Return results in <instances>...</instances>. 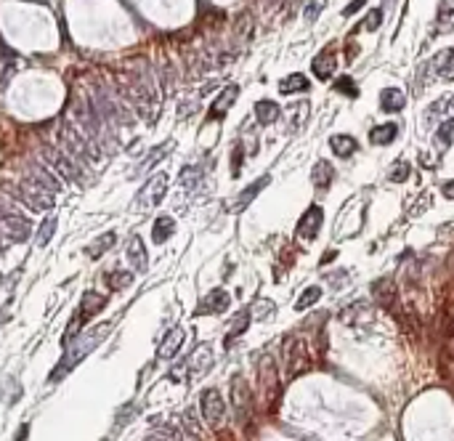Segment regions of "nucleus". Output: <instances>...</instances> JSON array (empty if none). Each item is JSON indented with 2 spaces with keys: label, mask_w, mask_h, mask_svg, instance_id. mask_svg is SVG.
Returning a JSON list of instances; mask_svg holds the SVG:
<instances>
[{
  "label": "nucleus",
  "mask_w": 454,
  "mask_h": 441,
  "mask_svg": "<svg viewBox=\"0 0 454 441\" xmlns=\"http://www.w3.org/2000/svg\"><path fill=\"white\" fill-rule=\"evenodd\" d=\"M46 157L53 163V167L59 170L61 176L67 178V181H72V183H80L83 178V173H80V167L75 165V160L69 157V154H64V152H56V149H46Z\"/></svg>",
  "instance_id": "9b49d317"
},
{
  "label": "nucleus",
  "mask_w": 454,
  "mask_h": 441,
  "mask_svg": "<svg viewBox=\"0 0 454 441\" xmlns=\"http://www.w3.org/2000/svg\"><path fill=\"white\" fill-rule=\"evenodd\" d=\"M231 399H234V410L239 415V420H244L250 415V407H253V399H250V388L244 383L242 375H237L231 381Z\"/></svg>",
  "instance_id": "f8f14e48"
},
{
  "label": "nucleus",
  "mask_w": 454,
  "mask_h": 441,
  "mask_svg": "<svg viewBox=\"0 0 454 441\" xmlns=\"http://www.w3.org/2000/svg\"><path fill=\"white\" fill-rule=\"evenodd\" d=\"M250 314H253L255 319H266V317H271L274 314V303L271 301H258V303L250 308Z\"/></svg>",
  "instance_id": "58836bf2"
},
{
  "label": "nucleus",
  "mask_w": 454,
  "mask_h": 441,
  "mask_svg": "<svg viewBox=\"0 0 454 441\" xmlns=\"http://www.w3.org/2000/svg\"><path fill=\"white\" fill-rule=\"evenodd\" d=\"M0 234L8 237L11 242H24L30 237V221L8 210H0Z\"/></svg>",
  "instance_id": "39448f33"
},
{
  "label": "nucleus",
  "mask_w": 454,
  "mask_h": 441,
  "mask_svg": "<svg viewBox=\"0 0 454 441\" xmlns=\"http://www.w3.org/2000/svg\"><path fill=\"white\" fill-rule=\"evenodd\" d=\"M269 183H271V176H260L255 183H250L244 192H239V194H237L234 205H231V210H234V213H242L244 208H247V205H250V202H253V199H255L258 194H260V192L269 186Z\"/></svg>",
  "instance_id": "4468645a"
},
{
  "label": "nucleus",
  "mask_w": 454,
  "mask_h": 441,
  "mask_svg": "<svg viewBox=\"0 0 454 441\" xmlns=\"http://www.w3.org/2000/svg\"><path fill=\"white\" fill-rule=\"evenodd\" d=\"M24 205H30L32 210H37V213H43V210H51L53 208V192L43 186V183L37 181V178H24L22 186H19V197Z\"/></svg>",
  "instance_id": "7ed1b4c3"
},
{
  "label": "nucleus",
  "mask_w": 454,
  "mask_h": 441,
  "mask_svg": "<svg viewBox=\"0 0 454 441\" xmlns=\"http://www.w3.org/2000/svg\"><path fill=\"white\" fill-rule=\"evenodd\" d=\"M444 197H449V199H454V181H449V183H444Z\"/></svg>",
  "instance_id": "a18cd8bd"
},
{
  "label": "nucleus",
  "mask_w": 454,
  "mask_h": 441,
  "mask_svg": "<svg viewBox=\"0 0 454 441\" xmlns=\"http://www.w3.org/2000/svg\"><path fill=\"white\" fill-rule=\"evenodd\" d=\"M112 327H115L112 322H101V324H96V327L88 330V333L72 338V340H69L72 346H67V356L61 359L59 369L53 372V381H61V378H64L69 369H75V367L80 365V362H83V359H85V356H88V353H91V351L101 343V340H104L106 335L112 333Z\"/></svg>",
  "instance_id": "f257e3e1"
},
{
  "label": "nucleus",
  "mask_w": 454,
  "mask_h": 441,
  "mask_svg": "<svg viewBox=\"0 0 454 441\" xmlns=\"http://www.w3.org/2000/svg\"><path fill=\"white\" fill-rule=\"evenodd\" d=\"M311 69H314V75L319 80H330L335 75V69H337V56H335L333 48H324L317 59L311 61Z\"/></svg>",
  "instance_id": "2eb2a0df"
},
{
  "label": "nucleus",
  "mask_w": 454,
  "mask_h": 441,
  "mask_svg": "<svg viewBox=\"0 0 454 441\" xmlns=\"http://www.w3.org/2000/svg\"><path fill=\"white\" fill-rule=\"evenodd\" d=\"M228 303H231V295H228L226 290H212L210 295H205V301H202V306H199L197 317H202V314H224L228 308Z\"/></svg>",
  "instance_id": "ddd939ff"
},
{
  "label": "nucleus",
  "mask_w": 454,
  "mask_h": 441,
  "mask_svg": "<svg viewBox=\"0 0 454 441\" xmlns=\"http://www.w3.org/2000/svg\"><path fill=\"white\" fill-rule=\"evenodd\" d=\"M372 295H375V298H378V303H382V306L394 303V288H391V282H388V279H380V282H375V285H372Z\"/></svg>",
  "instance_id": "7c9ffc66"
},
{
  "label": "nucleus",
  "mask_w": 454,
  "mask_h": 441,
  "mask_svg": "<svg viewBox=\"0 0 454 441\" xmlns=\"http://www.w3.org/2000/svg\"><path fill=\"white\" fill-rule=\"evenodd\" d=\"M319 298H321V288H317V285H314V288H308V290H305V292L301 295V298H298L295 308H298V311H305V308H311V306L317 303Z\"/></svg>",
  "instance_id": "72a5a7b5"
},
{
  "label": "nucleus",
  "mask_w": 454,
  "mask_h": 441,
  "mask_svg": "<svg viewBox=\"0 0 454 441\" xmlns=\"http://www.w3.org/2000/svg\"><path fill=\"white\" fill-rule=\"evenodd\" d=\"M436 115H454V96L452 99H444V101H439V104H433V107L428 109V120L436 117Z\"/></svg>",
  "instance_id": "4c0bfd02"
},
{
  "label": "nucleus",
  "mask_w": 454,
  "mask_h": 441,
  "mask_svg": "<svg viewBox=\"0 0 454 441\" xmlns=\"http://www.w3.org/2000/svg\"><path fill=\"white\" fill-rule=\"evenodd\" d=\"M330 147H333V152L337 154V157H351V154L356 152V138L351 136H333L330 138Z\"/></svg>",
  "instance_id": "c756f323"
},
{
  "label": "nucleus",
  "mask_w": 454,
  "mask_h": 441,
  "mask_svg": "<svg viewBox=\"0 0 454 441\" xmlns=\"http://www.w3.org/2000/svg\"><path fill=\"white\" fill-rule=\"evenodd\" d=\"M364 3H367V0H353V3H348V6L343 8V16H351V14H356V11H362Z\"/></svg>",
  "instance_id": "c03bdc74"
},
{
  "label": "nucleus",
  "mask_w": 454,
  "mask_h": 441,
  "mask_svg": "<svg viewBox=\"0 0 454 441\" xmlns=\"http://www.w3.org/2000/svg\"><path fill=\"white\" fill-rule=\"evenodd\" d=\"M380 22H382V11H380V8H375V11L367 16V19H364L359 27H362V30H367V32H375L380 27Z\"/></svg>",
  "instance_id": "a19ab883"
},
{
  "label": "nucleus",
  "mask_w": 454,
  "mask_h": 441,
  "mask_svg": "<svg viewBox=\"0 0 454 441\" xmlns=\"http://www.w3.org/2000/svg\"><path fill=\"white\" fill-rule=\"evenodd\" d=\"M260 385H263L266 404L274 407V401L279 399V378H276V367H274L271 356H263L260 359Z\"/></svg>",
  "instance_id": "0eeeda50"
},
{
  "label": "nucleus",
  "mask_w": 454,
  "mask_h": 441,
  "mask_svg": "<svg viewBox=\"0 0 454 441\" xmlns=\"http://www.w3.org/2000/svg\"><path fill=\"white\" fill-rule=\"evenodd\" d=\"M173 149V141H165V144H160V147H154L149 152V157L144 160V163H138V167H136V176H144L149 167H154L157 163H162L165 160V152H170Z\"/></svg>",
  "instance_id": "a878e982"
},
{
  "label": "nucleus",
  "mask_w": 454,
  "mask_h": 441,
  "mask_svg": "<svg viewBox=\"0 0 454 441\" xmlns=\"http://www.w3.org/2000/svg\"><path fill=\"white\" fill-rule=\"evenodd\" d=\"M263 3H266V6H271V8H279L285 0H263Z\"/></svg>",
  "instance_id": "49530a36"
},
{
  "label": "nucleus",
  "mask_w": 454,
  "mask_h": 441,
  "mask_svg": "<svg viewBox=\"0 0 454 441\" xmlns=\"http://www.w3.org/2000/svg\"><path fill=\"white\" fill-rule=\"evenodd\" d=\"M115 240H117V234H115V231H106V234H101V237H96V242L85 247V256H88V258H93V260L101 258L106 250L115 244Z\"/></svg>",
  "instance_id": "bb28decb"
},
{
  "label": "nucleus",
  "mask_w": 454,
  "mask_h": 441,
  "mask_svg": "<svg viewBox=\"0 0 454 441\" xmlns=\"http://www.w3.org/2000/svg\"><path fill=\"white\" fill-rule=\"evenodd\" d=\"M388 178L396 181V183L407 181V178H409V165H407V163H396V165L391 167V176H388Z\"/></svg>",
  "instance_id": "79ce46f5"
},
{
  "label": "nucleus",
  "mask_w": 454,
  "mask_h": 441,
  "mask_svg": "<svg viewBox=\"0 0 454 441\" xmlns=\"http://www.w3.org/2000/svg\"><path fill=\"white\" fill-rule=\"evenodd\" d=\"M279 115H282V109L276 101H269V99H263V101H258L255 104V120L260 125H274V122L279 120Z\"/></svg>",
  "instance_id": "412c9836"
},
{
  "label": "nucleus",
  "mask_w": 454,
  "mask_h": 441,
  "mask_svg": "<svg viewBox=\"0 0 454 441\" xmlns=\"http://www.w3.org/2000/svg\"><path fill=\"white\" fill-rule=\"evenodd\" d=\"M404 104H407V96H404V91H398V88H385V91L380 93V109L388 112V115L401 112Z\"/></svg>",
  "instance_id": "f3484780"
},
{
  "label": "nucleus",
  "mask_w": 454,
  "mask_h": 441,
  "mask_svg": "<svg viewBox=\"0 0 454 441\" xmlns=\"http://www.w3.org/2000/svg\"><path fill=\"white\" fill-rule=\"evenodd\" d=\"M6 319H8V311H6V308H0V324H3Z\"/></svg>",
  "instance_id": "09e8293b"
},
{
  "label": "nucleus",
  "mask_w": 454,
  "mask_h": 441,
  "mask_svg": "<svg viewBox=\"0 0 454 441\" xmlns=\"http://www.w3.org/2000/svg\"><path fill=\"white\" fill-rule=\"evenodd\" d=\"M311 85H308V77L301 75V72H295V75H287L282 83H279V93L282 96H292V93H303L308 91Z\"/></svg>",
  "instance_id": "393cba45"
},
{
  "label": "nucleus",
  "mask_w": 454,
  "mask_h": 441,
  "mask_svg": "<svg viewBox=\"0 0 454 441\" xmlns=\"http://www.w3.org/2000/svg\"><path fill=\"white\" fill-rule=\"evenodd\" d=\"M189 375H192V381H199L202 375H208L212 367V349L208 343H202L197 349L192 351V356H189Z\"/></svg>",
  "instance_id": "1a4fd4ad"
},
{
  "label": "nucleus",
  "mask_w": 454,
  "mask_h": 441,
  "mask_svg": "<svg viewBox=\"0 0 454 441\" xmlns=\"http://www.w3.org/2000/svg\"><path fill=\"white\" fill-rule=\"evenodd\" d=\"M250 319H253V314H250V308H244L239 311L234 319H231V327H228V335H226V349H231V340L234 338H239V335L250 327Z\"/></svg>",
  "instance_id": "cd10ccee"
},
{
  "label": "nucleus",
  "mask_w": 454,
  "mask_h": 441,
  "mask_svg": "<svg viewBox=\"0 0 454 441\" xmlns=\"http://www.w3.org/2000/svg\"><path fill=\"white\" fill-rule=\"evenodd\" d=\"M104 306H106L104 295H101V292H93V290H88V292L83 295V301H80V308L75 311V317L69 319V327H67V333H64V338H61V343H69V340H72V338L83 330V324H88L96 314H101V311H104Z\"/></svg>",
  "instance_id": "f03ea898"
},
{
  "label": "nucleus",
  "mask_w": 454,
  "mask_h": 441,
  "mask_svg": "<svg viewBox=\"0 0 454 441\" xmlns=\"http://www.w3.org/2000/svg\"><path fill=\"white\" fill-rule=\"evenodd\" d=\"M308 6H311V8H305V22H317V16L321 14V8H324V0H311Z\"/></svg>",
  "instance_id": "37998d69"
},
{
  "label": "nucleus",
  "mask_w": 454,
  "mask_h": 441,
  "mask_svg": "<svg viewBox=\"0 0 454 441\" xmlns=\"http://www.w3.org/2000/svg\"><path fill=\"white\" fill-rule=\"evenodd\" d=\"M308 109H311V107H308V101H303V104H298V107L292 109V112H295V120H292V125H289V131H292V133H295V131L303 125V120L308 117Z\"/></svg>",
  "instance_id": "ea45409f"
},
{
  "label": "nucleus",
  "mask_w": 454,
  "mask_h": 441,
  "mask_svg": "<svg viewBox=\"0 0 454 441\" xmlns=\"http://www.w3.org/2000/svg\"><path fill=\"white\" fill-rule=\"evenodd\" d=\"M173 231H176V221H173L170 215H160V218L154 221V226H151V240L157 244H162L170 240Z\"/></svg>",
  "instance_id": "b1692460"
},
{
  "label": "nucleus",
  "mask_w": 454,
  "mask_h": 441,
  "mask_svg": "<svg viewBox=\"0 0 454 441\" xmlns=\"http://www.w3.org/2000/svg\"><path fill=\"white\" fill-rule=\"evenodd\" d=\"M436 138H439L441 147H449V144H452V141H454V117L441 125L439 133H436Z\"/></svg>",
  "instance_id": "e433bc0d"
},
{
  "label": "nucleus",
  "mask_w": 454,
  "mask_h": 441,
  "mask_svg": "<svg viewBox=\"0 0 454 441\" xmlns=\"http://www.w3.org/2000/svg\"><path fill=\"white\" fill-rule=\"evenodd\" d=\"M333 176H335V170H333V165H330L327 160H319L317 165H314V170H311V181H314V186H317L319 192L330 189Z\"/></svg>",
  "instance_id": "aec40b11"
},
{
  "label": "nucleus",
  "mask_w": 454,
  "mask_h": 441,
  "mask_svg": "<svg viewBox=\"0 0 454 441\" xmlns=\"http://www.w3.org/2000/svg\"><path fill=\"white\" fill-rule=\"evenodd\" d=\"M237 96H239V85H226L224 91H221V96L212 101L210 107V117H215V120H221V117H226L228 107L237 101Z\"/></svg>",
  "instance_id": "dca6fc26"
},
{
  "label": "nucleus",
  "mask_w": 454,
  "mask_h": 441,
  "mask_svg": "<svg viewBox=\"0 0 454 441\" xmlns=\"http://www.w3.org/2000/svg\"><path fill=\"white\" fill-rule=\"evenodd\" d=\"M125 258H128V263L133 266V272H138V274H144V272L149 269V253H146V244H144V240H141L138 234H133V237L128 240Z\"/></svg>",
  "instance_id": "9d476101"
},
{
  "label": "nucleus",
  "mask_w": 454,
  "mask_h": 441,
  "mask_svg": "<svg viewBox=\"0 0 454 441\" xmlns=\"http://www.w3.org/2000/svg\"><path fill=\"white\" fill-rule=\"evenodd\" d=\"M32 178H37V181L43 183V186H48L51 192H59V189H61V183H59V181H53V178L48 176L46 167H32Z\"/></svg>",
  "instance_id": "c9c22d12"
},
{
  "label": "nucleus",
  "mask_w": 454,
  "mask_h": 441,
  "mask_svg": "<svg viewBox=\"0 0 454 441\" xmlns=\"http://www.w3.org/2000/svg\"><path fill=\"white\" fill-rule=\"evenodd\" d=\"M199 407H202V417L208 426H221L224 415H226V407H224V399L215 388H208L202 399H199Z\"/></svg>",
  "instance_id": "423d86ee"
},
{
  "label": "nucleus",
  "mask_w": 454,
  "mask_h": 441,
  "mask_svg": "<svg viewBox=\"0 0 454 441\" xmlns=\"http://www.w3.org/2000/svg\"><path fill=\"white\" fill-rule=\"evenodd\" d=\"M321 224H324V213H321V208H319V205H311V208L303 213L301 221H298V237L305 240V242L317 240Z\"/></svg>",
  "instance_id": "6e6552de"
},
{
  "label": "nucleus",
  "mask_w": 454,
  "mask_h": 441,
  "mask_svg": "<svg viewBox=\"0 0 454 441\" xmlns=\"http://www.w3.org/2000/svg\"><path fill=\"white\" fill-rule=\"evenodd\" d=\"M433 67H436V75L441 80H454V48L441 51L439 56L433 59Z\"/></svg>",
  "instance_id": "5701e85b"
},
{
  "label": "nucleus",
  "mask_w": 454,
  "mask_h": 441,
  "mask_svg": "<svg viewBox=\"0 0 454 441\" xmlns=\"http://www.w3.org/2000/svg\"><path fill=\"white\" fill-rule=\"evenodd\" d=\"M436 27H439V32L454 30V0H441L439 14H436Z\"/></svg>",
  "instance_id": "c85d7f7f"
},
{
  "label": "nucleus",
  "mask_w": 454,
  "mask_h": 441,
  "mask_svg": "<svg viewBox=\"0 0 454 441\" xmlns=\"http://www.w3.org/2000/svg\"><path fill=\"white\" fill-rule=\"evenodd\" d=\"M335 91L343 93V96H351V99L359 96V88H356V83H353L351 77H337V80H335Z\"/></svg>",
  "instance_id": "f704fd0d"
},
{
  "label": "nucleus",
  "mask_w": 454,
  "mask_h": 441,
  "mask_svg": "<svg viewBox=\"0 0 454 441\" xmlns=\"http://www.w3.org/2000/svg\"><path fill=\"white\" fill-rule=\"evenodd\" d=\"M183 338H186L183 327H173V330L167 333L165 340H162V346H160V359H173V356L178 353V349H181Z\"/></svg>",
  "instance_id": "6ab92c4d"
},
{
  "label": "nucleus",
  "mask_w": 454,
  "mask_h": 441,
  "mask_svg": "<svg viewBox=\"0 0 454 441\" xmlns=\"http://www.w3.org/2000/svg\"><path fill=\"white\" fill-rule=\"evenodd\" d=\"M53 231H56V218L53 215H48V218H43V224H40V228H37V247H46L48 242H51V237H53Z\"/></svg>",
  "instance_id": "2f4dec72"
},
{
  "label": "nucleus",
  "mask_w": 454,
  "mask_h": 441,
  "mask_svg": "<svg viewBox=\"0 0 454 441\" xmlns=\"http://www.w3.org/2000/svg\"><path fill=\"white\" fill-rule=\"evenodd\" d=\"M106 282H109V288H112V290H125V288H131L133 274H131V272H125V269H117V272H109Z\"/></svg>",
  "instance_id": "473e14b6"
},
{
  "label": "nucleus",
  "mask_w": 454,
  "mask_h": 441,
  "mask_svg": "<svg viewBox=\"0 0 454 441\" xmlns=\"http://www.w3.org/2000/svg\"><path fill=\"white\" fill-rule=\"evenodd\" d=\"M396 136H398V125H396V122L375 125V128L369 131V141H372L375 147H385V144H391V141H394Z\"/></svg>",
  "instance_id": "4be33fe9"
},
{
  "label": "nucleus",
  "mask_w": 454,
  "mask_h": 441,
  "mask_svg": "<svg viewBox=\"0 0 454 441\" xmlns=\"http://www.w3.org/2000/svg\"><path fill=\"white\" fill-rule=\"evenodd\" d=\"M287 356H289V367H292V375H298L301 369L308 367V351L303 346L301 340H287Z\"/></svg>",
  "instance_id": "a211bd4d"
},
{
  "label": "nucleus",
  "mask_w": 454,
  "mask_h": 441,
  "mask_svg": "<svg viewBox=\"0 0 454 441\" xmlns=\"http://www.w3.org/2000/svg\"><path fill=\"white\" fill-rule=\"evenodd\" d=\"M333 258H335V253H324V258H321V266H327V263H330Z\"/></svg>",
  "instance_id": "de8ad7c7"
},
{
  "label": "nucleus",
  "mask_w": 454,
  "mask_h": 441,
  "mask_svg": "<svg viewBox=\"0 0 454 441\" xmlns=\"http://www.w3.org/2000/svg\"><path fill=\"white\" fill-rule=\"evenodd\" d=\"M165 192H167V173H154L149 178V183L138 192V199H136V208H154V205H160L162 199H165Z\"/></svg>",
  "instance_id": "20e7f679"
}]
</instances>
